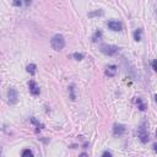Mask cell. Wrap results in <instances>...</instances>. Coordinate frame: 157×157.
Segmentation results:
<instances>
[{
  "instance_id": "6da1fadb",
  "label": "cell",
  "mask_w": 157,
  "mask_h": 157,
  "mask_svg": "<svg viewBox=\"0 0 157 157\" xmlns=\"http://www.w3.org/2000/svg\"><path fill=\"white\" fill-rule=\"evenodd\" d=\"M51 46L54 51H61V49L65 47V39L61 34H55L53 36V38L51 39Z\"/></svg>"
},
{
  "instance_id": "7a4b0ae2",
  "label": "cell",
  "mask_w": 157,
  "mask_h": 157,
  "mask_svg": "<svg viewBox=\"0 0 157 157\" xmlns=\"http://www.w3.org/2000/svg\"><path fill=\"white\" fill-rule=\"evenodd\" d=\"M137 136H139L140 141L144 142V144H146V142L150 140V135H149V131H147V129H146V123L145 122L142 123V124L140 125V128L137 129Z\"/></svg>"
},
{
  "instance_id": "3957f363",
  "label": "cell",
  "mask_w": 157,
  "mask_h": 157,
  "mask_svg": "<svg viewBox=\"0 0 157 157\" xmlns=\"http://www.w3.org/2000/svg\"><path fill=\"white\" fill-rule=\"evenodd\" d=\"M101 52L108 57H112V55H115V54L119 52V48L117 46H113V44H102Z\"/></svg>"
},
{
  "instance_id": "277c9868",
  "label": "cell",
  "mask_w": 157,
  "mask_h": 157,
  "mask_svg": "<svg viewBox=\"0 0 157 157\" xmlns=\"http://www.w3.org/2000/svg\"><path fill=\"white\" fill-rule=\"evenodd\" d=\"M8 98H9V104H16L18 101V93L15 88H9L8 91Z\"/></svg>"
},
{
  "instance_id": "5b68a950",
  "label": "cell",
  "mask_w": 157,
  "mask_h": 157,
  "mask_svg": "<svg viewBox=\"0 0 157 157\" xmlns=\"http://www.w3.org/2000/svg\"><path fill=\"white\" fill-rule=\"evenodd\" d=\"M28 87H29V92L32 93L33 96H38L39 92H41V90H39V87L37 86V83L34 82L33 80H31L28 82Z\"/></svg>"
},
{
  "instance_id": "8992f818",
  "label": "cell",
  "mask_w": 157,
  "mask_h": 157,
  "mask_svg": "<svg viewBox=\"0 0 157 157\" xmlns=\"http://www.w3.org/2000/svg\"><path fill=\"white\" fill-rule=\"evenodd\" d=\"M125 132V126L123 124H114V128H113V134L115 136H122Z\"/></svg>"
},
{
  "instance_id": "52a82bcc",
  "label": "cell",
  "mask_w": 157,
  "mask_h": 157,
  "mask_svg": "<svg viewBox=\"0 0 157 157\" xmlns=\"http://www.w3.org/2000/svg\"><path fill=\"white\" fill-rule=\"evenodd\" d=\"M108 27H109L112 31H122V23L118 22V21H109L108 22Z\"/></svg>"
},
{
  "instance_id": "ba28073f",
  "label": "cell",
  "mask_w": 157,
  "mask_h": 157,
  "mask_svg": "<svg viewBox=\"0 0 157 157\" xmlns=\"http://www.w3.org/2000/svg\"><path fill=\"white\" fill-rule=\"evenodd\" d=\"M117 71H118V68L115 65H109L106 69V75L108 77H113V76H115Z\"/></svg>"
},
{
  "instance_id": "9c48e42d",
  "label": "cell",
  "mask_w": 157,
  "mask_h": 157,
  "mask_svg": "<svg viewBox=\"0 0 157 157\" xmlns=\"http://www.w3.org/2000/svg\"><path fill=\"white\" fill-rule=\"evenodd\" d=\"M136 104H137V108H139V109H140L141 112H144V111L146 109V106L144 104V102H142V101H141V98H139V97L136 98Z\"/></svg>"
},
{
  "instance_id": "30bf717a",
  "label": "cell",
  "mask_w": 157,
  "mask_h": 157,
  "mask_svg": "<svg viewBox=\"0 0 157 157\" xmlns=\"http://www.w3.org/2000/svg\"><path fill=\"white\" fill-rule=\"evenodd\" d=\"M36 69H37V66L34 65V64H29V65H27L26 70H27V72L31 74V75H34V74H36Z\"/></svg>"
},
{
  "instance_id": "8fae6325",
  "label": "cell",
  "mask_w": 157,
  "mask_h": 157,
  "mask_svg": "<svg viewBox=\"0 0 157 157\" xmlns=\"http://www.w3.org/2000/svg\"><path fill=\"white\" fill-rule=\"evenodd\" d=\"M141 33H142V29H141V28H137L136 31L134 32V38H135L136 42L141 41Z\"/></svg>"
},
{
  "instance_id": "7c38bea8",
  "label": "cell",
  "mask_w": 157,
  "mask_h": 157,
  "mask_svg": "<svg viewBox=\"0 0 157 157\" xmlns=\"http://www.w3.org/2000/svg\"><path fill=\"white\" fill-rule=\"evenodd\" d=\"M101 37H102V32L98 29V31H96L95 33H93V36H92V41L93 42H97L98 39H101Z\"/></svg>"
},
{
  "instance_id": "4fadbf2b",
  "label": "cell",
  "mask_w": 157,
  "mask_h": 157,
  "mask_svg": "<svg viewBox=\"0 0 157 157\" xmlns=\"http://www.w3.org/2000/svg\"><path fill=\"white\" fill-rule=\"evenodd\" d=\"M31 123H32V124L36 125V126L38 128V129H43V128H44V125H43V124H41V123H39V122L36 119V118H31Z\"/></svg>"
},
{
  "instance_id": "5bb4252c",
  "label": "cell",
  "mask_w": 157,
  "mask_h": 157,
  "mask_svg": "<svg viewBox=\"0 0 157 157\" xmlns=\"http://www.w3.org/2000/svg\"><path fill=\"white\" fill-rule=\"evenodd\" d=\"M103 15V11L102 10H97V11H95V12H90L88 14V17H95V16H102Z\"/></svg>"
},
{
  "instance_id": "9a60e30c",
  "label": "cell",
  "mask_w": 157,
  "mask_h": 157,
  "mask_svg": "<svg viewBox=\"0 0 157 157\" xmlns=\"http://www.w3.org/2000/svg\"><path fill=\"white\" fill-rule=\"evenodd\" d=\"M72 58L75 59V60H82V59H83V54L82 53H74L72 54Z\"/></svg>"
},
{
  "instance_id": "2e32d148",
  "label": "cell",
  "mask_w": 157,
  "mask_h": 157,
  "mask_svg": "<svg viewBox=\"0 0 157 157\" xmlns=\"http://www.w3.org/2000/svg\"><path fill=\"white\" fill-rule=\"evenodd\" d=\"M22 156H33V152L29 149H26V150L22 151Z\"/></svg>"
},
{
  "instance_id": "e0dca14e",
  "label": "cell",
  "mask_w": 157,
  "mask_h": 157,
  "mask_svg": "<svg viewBox=\"0 0 157 157\" xmlns=\"http://www.w3.org/2000/svg\"><path fill=\"white\" fill-rule=\"evenodd\" d=\"M69 91H70V93H71V100H75V93H74V86H70L69 87Z\"/></svg>"
},
{
  "instance_id": "ac0fdd59",
  "label": "cell",
  "mask_w": 157,
  "mask_h": 157,
  "mask_svg": "<svg viewBox=\"0 0 157 157\" xmlns=\"http://www.w3.org/2000/svg\"><path fill=\"white\" fill-rule=\"evenodd\" d=\"M22 5V0H15L14 1V6H21Z\"/></svg>"
},
{
  "instance_id": "d6986e66",
  "label": "cell",
  "mask_w": 157,
  "mask_h": 157,
  "mask_svg": "<svg viewBox=\"0 0 157 157\" xmlns=\"http://www.w3.org/2000/svg\"><path fill=\"white\" fill-rule=\"evenodd\" d=\"M102 156H103V157H107V156H108V157H111V156H112V154H111L109 151H104V152L102 154Z\"/></svg>"
},
{
  "instance_id": "ffe728a7",
  "label": "cell",
  "mask_w": 157,
  "mask_h": 157,
  "mask_svg": "<svg viewBox=\"0 0 157 157\" xmlns=\"http://www.w3.org/2000/svg\"><path fill=\"white\" fill-rule=\"evenodd\" d=\"M151 65H152V69H154V70H157V69H156V60L152 61V63H151Z\"/></svg>"
},
{
  "instance_id": "44dd1931",
  "label": "cell",
  "mask_w": 157,
  "mask_h": 157,
  "mask_svg": "<svg viewBox=\"0 0 157 157\" xmlns=\"http://www.w3.org/2000/svg\"><path fill=\"white\" fill-rule=\"evenodd\" d=\"M25 1V4H26V6H28L29 4H31V0H23Z\"/></svg>"
},
{
  "instance_id": "7402d4cb",
  "label": "cell",
  "mask_w": 157,
  "mask_h": 157,
  "mask_svg": "<svg viewBox=\"0 0 157 157\" xmlns=\"http://www.w3.org/2000/svg\"><path fill=\"white\" fill-rule=\"evenodd\" d=\"M0 155H1V147H0Z\"/></svg>"
}]
</instances>
